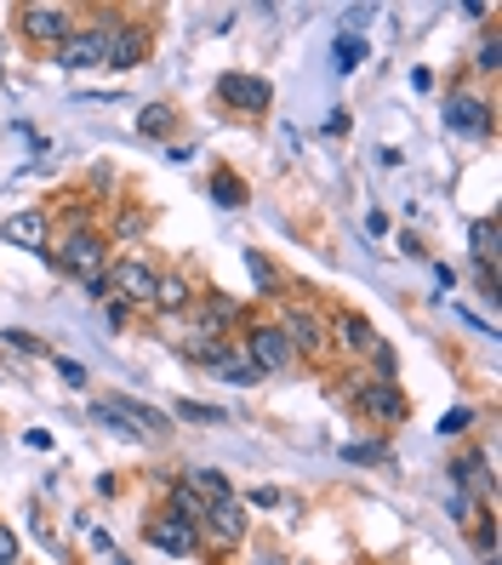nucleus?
Masks as SVG:
<instances>
[{
	"label": "nucleus",
	"mask_w": 502,
	"mask_h": 565,
	"mask_svg": "<svg viewBox=\"0 0 502 565\" xmlns=\"http://www.w3.org/2000/svg\"><path fill=\"white\" fill-rule=\"evenodd\" d=\"M120 12H97L92 23H74V30L63 35V46L52 51V63L69 69V74H86V69H104L109 58V35H115Z\"/></svg>",
	"instance_id": "obj_1"
},
{
	"label": "nucleus",
	"mask_w": 502,
	"mask_h": 565,
	"mask_svg": "<svg viewBox=\"0 0 502 565\" xmlns=\"http://www.w3.org/2000/svg\"><path fill=\"white\" fill-rule=\"evenodd\" d=\"M109 251H115V240L104 235V228H81V235H63L58 251H46V257L58 263V274L81 280V286H97L104 269H109Z\"/></svg>",
	"instance_id": "obj_2"
},
{
	"label": "nucleus",
	"mask_w": 502,
	"mask_h": 565,
	"mask_svg": "<svg viewBox=\"0 0 502 565\" xmlns=\"http://www.w3.org/2000/svg\"><path fill=\"white\" fill-rule=\"evenodd\" d=\"M155 280H160V269L148 263V257H138V251H120V257H109V269H104V303H120V308H148L155 303Z\"/></svg>",
	"instance_id": "obj_3"
},
{
	"label": "nucleus",
	"mask_w": 502,
	"mask_h": 565,
	"mask_svg": "<svg viewBox=\"0 0 502 565\" xmlns=\"http://www.w3.org/2000/svg\"><path fill=\"white\" fill-rule=\"evenodd\" d=\"M240 349H246V360H251V372H258V377H280V372L297 366V349L286 343V331L274 320H246Z\"/></svg>",
	"instance_id": "obj_4"
},
{
	"label": "nucleus",
	"mask_w": 502,
	"mask_h": 565,
	"mask_svg": "<svg viewBox=\"0 0 502 565\" xmlns=\"http://www.w3.org/2000/svg\"><path fill=\"white\" fill-rule=\"evenodd\" d=\"M69 30H74V7H52V0H29V7H17V35L29 40L35 51H58Z\"/></svg>",
	"instance_id": "obj_5"
},
{
	"label": "nucleus",
	"mask_w": 502,
	"mask_h": 565,
	"mask_svg": "<svg viewBox=\"0 0 502 565\" xmlns=\"http://www.w3.org/2000/svg\"><path fill=\"white\" fill-rule=\"evenodd\" d=\"M246 543V503L240 497H217L200 520V549L206 554H235Z\"/></svg>",
	"instance_id": "obj_6"
},
{
	"label": "nucleus",
	"mask_w": 502,
	"mask_h": 565,
	"mask_svg": "<svg viewBox=\"0 0 502 565\" xmlns=\"http://www.w3.org/2000/svg\"><path fill=\"white\" fill-rule=\"evenodd\" d=\"M274 326L286 331V343L297 349V360H314V354H325V320L314 315V308H303V303H280V315H274Z\"/></svg>",
	"instance_id": "obj_7"
},
{
	"label": "nucleus",
	"mask_w": 502,
	"mask_h": 565,
	"mask_svg": "<svg viewBox=\"0 0 502 565\" xmlns=\"http://www.w3.org/2000/svg\"><path fill=\"white\" fill-rule=\"evenodd\" d=\"M217 103L223 109H235V115H268V103H274V86L263 81V74H246V69H229L217 81Z\"/></svg>",
	"instance_id": "obj_8"
},
{
	"label": "nucleus",
	"mask_w": 502,
	"mask_h": 565,
	"mask_svg": "<svg viewBox=\"0 0 502 565\" xmlns=\"http://www.w3.org/2000/svg\"><path fill=\"white\" fill-rule=\"evenodd\" d=\"M0 240L17 246V251H52V212L46 205H23V212H12L7 223H0Z\"/></svg>",
	"instance_id": "obj_9"
},
{
	"label": "nucleus",
	"mask_w": 502,
	"mask_h": 565,
	"mask_svg": "<svg viewBox=\"0 0 502 565\" xmlns=\"http://www.w3.org/2000/svg\"><path fill=\"white\" fill-rule=\"evenodd\" d=\"M143 537H148V549H160V554H171V560H189V554H200V526L178 520L171 508H160L155 520L143 526Z\"/></svg>",
	"instance_id": "obj_10"
},
{
	"label": "nucleus",
	"mask_w": 502,
	"mask_h": 565,
	"mask_svg": "<svg viewBox=\"0 0 502 565\" xmlns=\"http://www.w3.org/2000/svg\"><path fill=\"white\" fill-rule=\"evenodd\" d=\"M143 58H148V23H143V17H120L115 35H109V58H104V69L125 74V69H138Z\"/></svg>",
	"instance_id": "obj_11"
},
{
	"label": "nucleus",
	"mask_w": 502,
	"mask_h": 565,
	"mask_svg": "<svg viewBox=\"0 0 502 565\" xmlns=\"http://www.w3.org/2000/svg\"><path fill=\"white\" fill-rule=\"evenodd\" d=\"M355 405L366 411L371 423H406V417H411V400H406L399 382H360Z\"/></svg>",
	"instance_id": "obj_12"
},
{
	"label": "nucleus",
	"mask_w": 502,
	"mask_h": 565,
	"mask_svg": "<svg viewBox=\"0 0 502 565\" xmlns=\"http://www.w3.org/2000/svg\"><path fill=\"white\" fill-rule=\"evenodd\" d=\"M194 280L183 274V269H160V280H155V303H148V315H160V320H178V315H189L194 308Z\"/></svg>",
	"instance_id": "obj_13"
},
{
	"label": "nucleus",
	"mask_w": 502,
	"mask_h": 565,
	"mask_svg": "<svg viewBox=\"0 0 502 565\" xmlns=\"http://www.w3.org/2000/svg\"><path fill=\"white\" fill-rule=\"evenodd\" d=\"M445 126H451V132H463V138H491V126H497V109H491V103L486 97H451L445 103Z\"/></svg>",
	"instance_id": "obj_14"
},
{
	"label": "nucleus",
	"mask_w": 502,
	"mask_h": 565,
	"mask_svg": "<svg viewBox=\"0 0 502 565\" xmlns=\"http://www.w3.org/2000/svg\"><path fill=\"white\" fill-rule=\"evenodd\" d=\"M332 338H337L343 354H371L376 343H383V338H376V326L366 315H355V308H337V315H332Z\"/></svg>",
	"instance_id": "obj_15"
},
{
	"label": "nucleus",
	"mask_w": 502,
	"mask_h": 565,
	"mask_svg": "<svg viewBox=\"0 0 502 565\" xmlns=\"http://www.w3.org/2000/svg\"><path fill=\"white\" fill-rule=\"evenodd\" d=\"M206 372H217L223 382H235V389H251V382H263L258 372H251V360H246V349H240L235 338L212 354V366H206Z\"/></svg>",
	"instance_id": "obj_16"
},
{
	"label": "nucleus",
	"mask_w": 502,
	"mask_h": 565,
	"mask_svg": "<svg viewBox=\"0 0 502 565\" xmlns=\"http://www.w3.org/2000/svg\"><path fill=\"white\" fill-rule=\"evenodd\" d=\"M92 423H104L115 440H143V428L132 423V411H125L120 400H92Z\"/></svg>",
	"instance_id": "obj_17"
},
{
	"label": "nucleus",
	"mask_w": 502,
	"mask_h": 565,
	"mask_svg": "<svg viewBox=\"0 0 502 565\" xmlns=\"http://www.w3.org/2000/svg\"><path fill=\"white\" fill-rule=\"evenodd\" d=\"M166 508H171V514H178V520H189V526H200V520H206V508H212V503H206V497H200V492H194V485H189V480H171V492H166Z\"/></svg>",
	"instance_id": "obj_18"
},
{
	"label": "nucleus",
	"mask_w": 502,
	"mask_h": 565,
	"mask_svg": "<svg viewBox=\"0 0 502 565\" xmlns=\"http://www.w3.org/2000/svg\"><path fill=\"white\" fill-rule=\"evenodd\" d=\"M206 189H212V200L223 205V212H240V205L251 200V189H246V177H235L229 166H223V172H212V184H206Z\"/></svg>",
	"instance_id": "obj_19"
},
{
	"label": "nucleus",
	"mask_w": 502,
	"mask_h": 565,
	"mask_svg": "<svg viewBox=\"0 0 502 565\" xmlns=\"http://www.w3.org/2000/svg\"><path fill=\"white\" fill-rule=\"evenodd\" d=\"M246 274H251V286H258V297H280L286 292V274L274 269L263 251H246Z\"/></svg>",
	"instance_id": "obj_20"
},
{
	"label": "nucleus",
	"mask_w": 502,
	"mask_h": 565,
	"mask_svg": "<svg viewBox=\"0 0 502 565\" xmlns=\"http://www.w3.org/2000/svg\"><path fill=\"white\" fill-rule=\"evenodd\" d=\"M171 126H178V109H171V103H148V109L138 115V132H143V138H160V143H166Z\"/></svg>",
	"instance_id": "obj_21"
},
{
	"label": "nucleus",
	"mask_w": 502,
	"mask_h": 565,
	"mask_svg": "<svg viewBox=\"0 0 502 565\" xmlns=\"http://www.w3.org/2000/svg\"><path fill=\"white\" fill-rule=\"evenodd\" d=\"M143 228H148V212H143V205H132V200H125L120 212H115V223L104 228V235H109V240H138Z\"/></svg>",
	"instance_id": "obj_22"
},
{
	"label": "nucleus",
	"mask_w": 502,
	"mask_h": 565,
	"mask_svg": "<svg viewBox=\"0 0 502 565\" xmlns=\"http://www.w3.org/2000/svg\"><path fill=\"white\" fill-rule=\"evenodd\" d=\"M468 240H474V257L468 263H497V217H474V228H468Z\"/></svg>",
	"instance_id": "obj_23"
},
{
	"label": "nucleus",
	"mask_w": 502,
	"mask_h": 565,
	"mask_svg": "<svg viewBox=\"0 0 502 565\" xmlns=\"http://www.w3.org/2000/svg\"><path fill=\"white\" fill-rule=\"evenodd\" d=\"M183 480H189V485H194V492L206 497V503H217V497H235V485H229V474H223V469H189Z\"/></svg>",
	"instance_id": "obj_24"
},
{
	"label": "nucleus",
	"mask_w": 502,
	"mask_h": 565,
	"mask_svg": "<svg viewBox=\"0 0 502 565\" xmlns=\"http://www.w3.org/2000/svg\"><path fill=\"white\" fill-rule=\"evenodd\" d=\"M171 417H178V423H212V428H223V423H229V411H223V405H200V400H178V405H171Z\"/></svg>",
	"instance_id": "obj_25"
},
{
	"label": "nucleus",
	"mask_w": 502,
	"mask_h": 565,
	"mask_svg": "<svg viewBox=\"0 0 502 565\" xmlns=\"http://www.w3.org/2000/svg\"><path fill=\"white\" fill-rule=\"evenodd\" d=\"M474 69H480L486 81H491V74L502 69V46H497V30H486V35H480V51H474Z\"/></svg>",
	"instance_id": "obj_26"
},
{
	"label": "nucleus",
	"mask_w": 502,
	"mask_h": 565,
	"mask_svg": "<svg viewBox=\"0 0 502 565\" xmlns=\"http://www.w3.org/2000/svg\"><path fill=\"white\" fill-rule=\"evenodd\" d=\"M474 549H480L486 560H497V514H491V508L474 520Z\"/></svg>",
	"instance_id": "obj_27"
},
{
	"label": "nucleus",
	"mask_w": 502,
	"mask_h": 565,
	"mask_svg": "<svg viewBox=\"0 0 502 565\" xmlns=\"http://www.w3.org/2000/svg\"><path fill=\"white\" fill-rule=\"evenodd\" d=\"M474 428V405H451L445 417H440V434L445 440H457V434H468Z\"/></svg>",
	"instance_id": "obj_28"
},
{
	"label": "nucleus",
	"mask_w": 502,
	"mask_h": 565,
	"mask_svg": "<svg viewBox=\"0 0 502 565\" xmlns=\"http://www.w3.org/2000/svg\"><path fill=\"white\" fill-rule=\"evenodd\" d=\"M360 58H366V46H360L355 35H337V74H355Z\"/></svg>",
	"instance_id": "obj_29"
},
{
	"label": "nucleus",
	"mask_w": 502,
	"mask_h": 565,
	"mask_svg": "<svg viewBox=\"0 0 502 565\" xmlns=\"http://www.w3.org/2000/svg\"><path fill=\"white\" fill-rule=\"evenodd\" d=\"M0 343H12L17 354H46V343L35 338V331H23V326H7V331H0Z\"/></svg>",
	"instance_id": "obj_30"
},
{
	"label": "nucleus",
	"mask_w": 502,
	"mask_h": 565,
	"mask_svg": "<svg viewBox=\"0 0 502 565\" xmlns=\"http://www.w3.org/2000/svg\"><path fill=\"white\" fill-rule=\"evenodd\" d=\"M343 462H383V440H355V446H343Z\"/></svg>",
	"instance_id": "obj_31"
},
{
	"label": "nucleus",
	"mask_w": 502,
	"mask_h": 565,
	"mask_svg": "<svg viewBox=\"0 0 502 565\" xmlns=\"http://www.w3.org/2000/svg\"><path fill=\"white\" fill-rule=\"evenodd\" d=\"M371 366H376V382H394V372H399V354H394L389 343H376V349H371Z\"/></svg>",
	"instance_id": "obj_32"
},
{
	"label": "nucleus",
	"mask_w": 502,
	"mask_h": 565,
	"mask_svg": "<svg viewBox=\"0 0 502 565\" xmlns=\"http://www.w3.org/2000/svg\"><path fill=\"white\" fill-rule=\"evenodd\" d=\"M52 366H58V377L69 382V389H86V366H81V360H63V354H58Z\"/></svg>",
	"instance_id": "obj_33"
},
{
	"label": "nucleus",
	"mask_w": 502,
	"mask_h": 565,
	"mask_svg": "<svg viewBox=\"0 0 502 565\" xmlns=\"http://www.w3.org/2000/svg\"><path fill=\"white\" fill-rule=\"evenodd\" d=\"M468 269H474V280H480V292L497 303V297H502V286H497V263H468Z\"/></svg>",
	"instance_id": "obj_34"
},
{
	"label": "nucleus",
	"mask_w": 502,
	"mask_h": 565,
	"mask_svg": "<svg viewBox=\"0 0 502 565\" xmlns=\"http://www.w3.org/2000/svg\"><path fill=\"white\" fill-rule=\"evenodd\" d=\"M0 565H17V531L0 520Z\"/></svg>",
	"instance_id": "obj_35"
},
{
	"label": "nucleus",
	"mask_w": 502,
	"mask_h": 565,
	"mask_svg": "<svg viewBox=\"0 0 502 565\" xmlns=\"http://www.w3.org/2000/svg\"><path fill=\"white\" fill-rule=\"evenodd\" d=\"M468 514H474V497H468V492H451V520L468 526Z\"/></svg>",
	"instance_id": "obj_36"
},
{
	"label": "nucleus",
	"mask_w": 502,
	"mask_h": 565,
	"mask_svg": "<svg viewBox=\"0 0 502 565\" xmlns=\"http://www.w3.org/2000/svg\"><path fill=\"white\" fill-rule=\"evenodd\" d=\"M251 503H258V508H280V492H268V485H258V492H251Z\"/></svg>",
	"instance_id": "obj_37"
},
{
	"label": "nucleus",
	"mask_w": 502,
	"mask_h": 565,
	"mask_svg": "<svg viewBox=\"0 0 502 565\" xmlns=\"http://www.w3.org/2000/svg\"><path fill=\"white\" fill-rule=\"evenodd\" d=\"M325 132H332V138H343V132H348V109H332V120H325Z\"/></svg>",
	"instance_id": "obj_38"
},
{
	"label": "nucleus",
	"mask_w": 502,
	"mask_h": 565,
	"mask_svg": "<svg viewBox=\"0 0 502 565\" xmlns=\"http://www.w3.org/2000/svg\"><path fill=\"white\" fill-rule=\"evenodd\" d=\"M366 235H389V217L383 212H366Z\"/></svg>",
	"instance_id": "obj_39"
}]
</instances>
